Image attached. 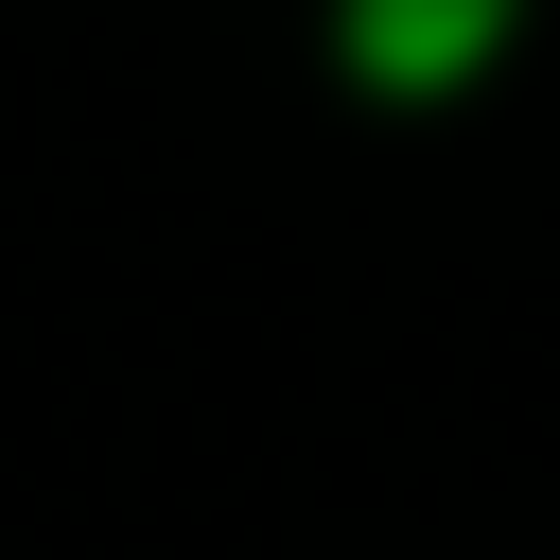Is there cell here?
<instances>
[{
	"label": "cell",
	"instance_id": "cell-1",
	"mask_svg": "<svg viewBox=\"0 0 560 560\" xmlns=\"http://www.w3.org/2000/svg\"><path fill=\"white\" fill-rule=\"evenodd\" d=\"M490 18H508V0H350V52L420 88V70H455V52H490Z\"/></svg>",
	"mask_w": 560,
	"mask_h": 560
}]
</instances>
